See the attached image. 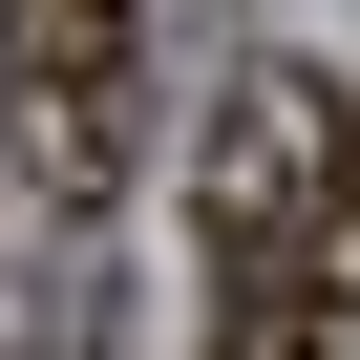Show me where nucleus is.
<instances>
[{"mask_svg": "<svg viewBox=\"0 0 360 360\" xmlns=\"http://www.w3.org/2000/svg\"><path fill=\"white\" fill-rule=\"evenodd\" d=\"M318 255H360V85H318Z\"/></svg>", "mask_w": 360, "mask_h": 360, "instance_id": "nucleus-4", "label": "nucleus"}, {"mask_svg": "<svg viewBox=\"0 0 360 360\" xmlns=\"http://www.w3.org/2000/svg\"><path fill=\"white\" fill-rule=\"evenodd\" d=\"M0 360H22V318H0Z\"/></svg>", "mask_w": 360, "mask_h": 360, "instance_id": "nucleus-5", "label": "nucleus"}, {"mask_svg": "<svg viewBox=\"0 0 360 360\" xmlns=\"http://www.w3.org/2000/svg\"><path fill=\"white\" fill-rule=\"evenodd\" d=\"M212 360H360V255H233V318H212Z\"/></svg>", "mask_w": 360, "mask_h": 360, "instance_id": "nucleus-3", "label": "nucleus"}, {"mask_svg": "<svg viewBox=\"0 0 360 360\" xmlns=\"http://www.w3.org/2000/svg\"><path fill=\"white\" fill-rule=\"evenodd\" d=\"M191 191H212V255H297V233H318V85L233 64L212 127H191Z\"/></svg>", "mask_w": 360, "mask_h": 360, "instance_id": "nucleus-1", "label": "nucleus"}, {"mask_svg": "<svg viewBox=\"0 0 360 360\" xmlns=\"http://www.w3.org/2000/svg\"><path fill=\"white\" fill-rule=\"evenodd\" d=\"M0 64L43 106V169L106 191V127H127V0H0Z\"/></svg>", "mask_w": 360, "mask_h": 360, "instance_id": "nucleus-2", "label": "nucleus"}]
</instances>
